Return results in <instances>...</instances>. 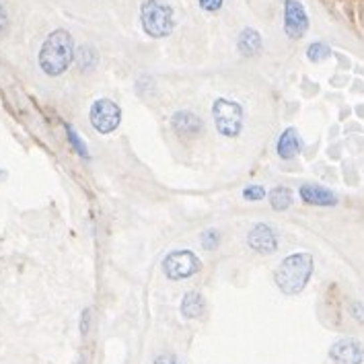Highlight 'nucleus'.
Instances as JSON below:
<instances>
[{"instance_id":"5","label":"nucleus","mask_w":364,"mask_h":364,"mask_svg":"<svg viewBox=\"0 0 364 364\" xmlns=\"http://www.w3.org/2000/svg\"><path fill=\"white\" fill-rule=\"evenodd\" d=\"M89 118H91L93 128L99 134H111L118 130L122 122V109L111 99H97L91 105Z\"/></svg>"},{"instance_id":"10","label":"nucleus","mask_w":364,"mask_h":364,"mask_svg":"<svg viewBox=\"0 0 364 364\" xmlns=\"http://www.w3.org/2000/svg\"><path fill=\"white\" fill-rule=\"evenodd\" d=\"M299 196L303 198L305 204H311V206H335L338 204V198L331 189L317 185V183H305L301 185L299 189Z\"/></svg>"},{"instance_id":"14","label":"nucleus","mask_w":364,"mask_h":364,"mask_svg":"<svg viewBox=\"0 0 364 364\" xmlns=\"http://www.w3.org/2000/svg\"><path fill=\"white\" fill-rule=\"evenodd\" d=\"M204 299L200 292L191 290V292H185L182 301V315L185 319H198L204 313Z\"/></svg>"},{"instance_id":"12","label":"nucleus","mask_w":364,"mask_h":364,"mask_svg":"<svg viewBox=\"0 0 364 364\" xmlns=\"http://www.w3.org/2000/svg\"><path fill=\"white\" fill-rule=\"evenodd\" d=\"M276 152L282 161H292L299 157L301 152V136L294 128H286L280 138H278V144H276Z\"/></svg>"},{"instance_id":"6","label":"nucleus","mask_w":364,"mask_h":364,"mask_svg":"<svg viewBox=\"0 0 364 364\" xmlns=\"http://www.w3.org/2000/svg\"><path fill=\"white\" fill-rule=\"evenodd\" d=\"M200 270V260L193 251L177 249L165 255L163 260V274L169 280H185Z\"/></svg>"},{"instance_id":"22","label":"nucleus","mask_w":364,"mask_h":364,"mask_svg":"<svg viewBox=\"0 0 364 364\" xmlns=\"http://www.w3.org/2000/svg\"><path fill=\"white\" fill-rule=\"evenodd\" d=\"M89 327H91V309H85L83 311V317H81V333L87 335L89 333Z\"/></svg>"},{"instance_id":"9","label":"nucleus","mask_w":364,"mask_h":364,"mask_svg":"<svg viewBox=\"0 0 364 364\" xmlns=\"http://www.w3.org/2000/svg\"><path fill=\"white\" fill-rule=\"evenodd\" d=\"M247 243L253 251H258L262 255L274 253L278 249V237H276L274 228L266 223H258L251 227L249 235H247Z\"/></svg>"},{"instance_id":"15","label":"nucleus","mask_w":364,"mask_h":364,"mask_svg":"<svg viewBox=\"0 0 364 364\" xmlns=\"http://www.w3.org/2000/svg\"><path fill=\"white\" fill-rule=\"evenodd\" d=\"M292 189L284 187V185H278L270 191V204L276 212H284L292 206Z\"/></svg>"},{"instance_id":"7","label":"nucleus","mask_w":364,"mask_h":364,"mask_svg":"<svg viewBox=\"0 0 364 364\" xmlns=\"http://www.w3.org/2000/svg\"><path fill=\"white\" fill-rule=\"evenodd\" d=\"M309 29V17L299 0L284 2V31L290 40H301Z\"/></svg>"},{"instance_id":"25","label":"nucleus","mask_w":364,"mask_h":364,"mask_svg":"<svg viewBox=\"0 0 364 364\" xmlns=\"http://www.w3.org/2000/svg\"><path fill=\"white\" fill-rule=\"evenodd\" d=\"M352 315L364 323V305L363 303H352Z\"/></svg>"},{"instance_id":"23","label":"nucleus","mask_w":364,"mask_h":364,"mask_svg":"<svg viewBox=\"0 0 364 364\" xmlns=\"http://www.w3.org/2000/svg\"><path fill=\"white\" fill-rule=\"evenodd\" d=\"M8 31V15L4 10V6L0 4V35H4Z\"/></svg>"},{"instance_id":"18","label":"nucleus","mask_w":364,"mask_h":364,"mask_svg":"<svg viewBox=\"0 0 364 364\" xmlns=\"http://www.w3.org/2000/svg\"><path fill=\"white\" fill-rule=\"evenodd\" d=\"M64 130H66V136H68V142H70V146L77 150V155L79 157H83V159H89V152H87V146H85V142L81 140V136H79V132L72 128V126H64Z\"/></svg>"},{"instance_id":"3","label":"nucleus","mask_w":364,"mask_h":364,"mask_svg":"<svg viewBox=\"0 0 364 364\" xmlns=\"http://www.w3.org/2000/svg\"><path fill=\"white\" fill-rule=\"evenodd\" d=\"M140 21L150 38H167L173 31V8L163 0H144L140 6Z\"/></svg>"},{"instance_id":"11","label":"nucleus","mask_w":364,"mask_h":364,"mask_svg":"<svg viewBox=\"0 0 364 364\" xmlns=\"http://www.w3.org/2000/svg\"><path fill=\"white\" fill-rule=\"evenodd\" d=\"M171 126L180 138H196L202 132V120L191 111H177L171 118Z\"/></svg>"},{"instance_id":"2","label":"nucleus","mask_w":364,"mask_h":364,"mask_svg":"<svg viewBox=\"0 0 364 364\" xmlns=\"http://www.w3.org/2000/svg\"><path fill=\"white\" fill-rule=\"evenodd\" d=\"M311 274H313V258L309 253H292L284 258L282 264L276 268L274 280L284 294L294 296L305 290V286L311 280Z\"/></svg>"},{"instance_id":"13","label":"nucleus","mask_w":364,"mask_h":364,"mask_svg":"<svg viewBox=\"0 0 364 364\" xmlns=\"http://www.w3.org/2000/svg\"><path fill=\"white\" fill-rule=\"evenodd\" d=\"M237 47L243 56L251 58V56H258L260 49H262V35L255 31V29H243L239 33V40H237Z\"/></svg>"},{"instance_id":"8","label":"nucleus","mask_w":364,"mask_h":364,"mask_svg":"<svg viewBox=\"0 0 364 364\" xmlns=\"http://www.w3.org/2000/svg\"><path fill=\"white\" fill-rule=\"evenodd\" d=\"M329 358L335 364H363L364 363V346L358 340L344 338L335 342L329 350Z\"/></svg>"},{"instance_id":"4","label":"nucleus","mask_w":364,"mask_h":364,"mask_svg":"<svg viewBox=\"0 0 364 364\" xmlns=\"http://www.w3.org/2000/svg\"><path fill=\"white\" fill-rule=\"evenodd\" d=\"M212 118L216 130L223 136L235 138L243 130V107L227 97H221L212 103Z\"/></svg>"},{"instance_id":"17","label":"nucleus","mask_w":364,"mask_h":364,"mask_svg":"<svg viewBox=\"0 0 364 364\" xmlns=\"http://www.w3.org/2000/svg\"><path fill=\"white\" fill-rule=\"evenodd\" d=\"M329 56H331V47L323 44V42H315V44L307 47V58L311 62H325Z\"/></svg>"},{"instance_id":"21","label":"nucleus","mask_w":364,"mask_h":364,"mask_svg":"<svg viewBox=\"0 0 364 364\" xmlns=\"http://www.w3.org/2000/svg\"><path fill=\"white\" fill-rule=\"evenodd\" d=\"M223 4H225V0H200V6H202L204 10H208V13H216V10H221Z\"/></svg>"},{"instance_id":"1","label":"nucleus","mask_w":364,"mask_h":364,"mask_svg":"<svg viewBox=\"0 0 364 364\" xmlns=\"http://www.w3.org/2000/svg\"><path fill=\"white\" fill-rule=\"evenodd\" d=\"M74 58V44L66 29H56L42 44L38 62L47 77H60L68 70Z\"/></svg>"},{"instance_id":"19","label":"nucleus","mask_w":364,"mask_h":364,"mask_svg":"<svg viewBox=\"0 0 364 364\" xmlns=\"http://www.w3.org/2000/svg\"><path fill=\"white\" fill-rule=\"evenodd\" d=\"M200 241H202L204 249L212 251V249H216V247L221 245V232H219L216 228H208V230H204V232H202Z\"/></svg>"},{"instance_id":"16","label":"nucleus","mask_w":364,"mask_h":364,"mask_svg":"<svg viewBox=\"0 0 364 364\" xmlns=\"http://www.w3.org/2000/svg\"><path fill=\"white\" fill-rule=\"evenodd\" d=\"M74 56H77V64H79V68H81L83 72H85V70H91L93 66L97 64V54H95L93 47H79Z\"/></svg>"},{"instance_id":"20","label":"nucleus","mask_w":364,"mask_h":364,"mask_svg":"<svg viewBox=\"0 0 364 364\" xmlns=\"http://www.w3.org/2000/svg\"><path fill=\"white\" fill-rule=\"evenodd\" d=\"M243 198L249 200V202H260V200L266 198V189L262 185H247L243 189Z\"/></svg>"},{"instance_id":"24","label":"nucleus","mask_w":364,"mask_h":364,"mask_svg":"<svg viewBox=\"0 0 364 364\" xmlns=\"http://www.w3.org/2000/svg\"><path fill=\"white\" fill-rule=\"evenodd\" d=\"M155 364H182V363H180L177 356H173V354H161V356H157Z\"/></svg>"}]
</instances>
